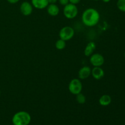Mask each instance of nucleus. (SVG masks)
<instances>
[{"mask_svg": "<svg viewBox=\"0 0 125 125\" xmlns=\"http://www.w3.org/2000/svg\"><path fill=\"white\" fill-rule=\"evenodd\" d=\"M100 19V13L94 8H88L82 15V21L85 26L93 27L98 23Z\"/></svg>", "mask_w": 125, "mask_h": 125, "instance_id": "f257e3e1", "label": "nucleus"}, {"mask_svg": "<svg viewBox=\"0 0 125 125\" xmlns=\"http://www.w3.org/2000/svg\"><path fill=\"white\" fill-rule=\"evenodd\" d=\"M12 121L13 125H29L31 121V117L26 111H20L15 114Z\"/></svg>", "mask_w": 125, "mask_h": 125, "instance_id": "f03ea898", "label": "nucleus"}, {"mask_svg": "<svg viewBox=\"0 0 125 125\" xmlns=\"http://www.w3.org/2000/svg\"><path fill=\"white\" fill-rule=\"evenodd\" d=\"M63 15L68 19H73L77 16L78 9L76 6L73 4L68 3L63 8Z\"/></svg>", "mask_w": 125, "mask_h": 125, "instance_id": "7ed1b4c3", "label": "nucleus"}, {"mask_svg": "<svg viewBox=\"0 0 125 125\" xmlns=\"http://www.w3.org/2000/svg\"><path fill=\"white\" fill-rule=\"evenodd\" d=\"M68 89L71 94L73 95H78L81 93L83 90V84L79 79L74 78L69 83Z\"/></svg>", "mask_w": 125, "mask_h": 125, "instance_id": "20e7f679", "label": "nucleus"}, {"mask_svg": "<svg viewBox=\"0 0 125 125\" xmlns=\"http://www.w3.org/2000/svg\"><path fill=\"white\" fill-rule=\"evenodd\" d=\"M74 35V31L70 26H65L60 30L59 37L61 39L68 41L71 40Z\"/></svg>", "mask_w": 125, "mask_h": 125, "instance_id": "39448f33", "label": "nucleus"}, {"mask_svg": "<svg viewBox=\"0 0 125 125\" xmlns=\"http://www.w3.org/2000/svg\"><path fill=\"white\" fill-rule=\"evenodd\" d=\"M90 62L94 67H101L104 63V58L99 53L92 54L90 56Z\"/></svg>", "mask_w": 125, "mask_h": 125, "instance_id": "423d86ee", "label": "nucleus"}, {"mask_svg": "<svg viewBox=\"0 0 125 125\" xmlns=\"http://www.w3.org/2000/svg\"><path fill=\"white\" fill-rule=\"evenodd\" d=\"M20 11L24 16H29L32 13L33 6L32 4L28 1L22 2L20 6Z\"/></svg>", "mask_w": 125, "mask_h": 125, "instance_id": "0eeeda50", "label": "nucleus"}, {"mask_svg": "<svg viewBox=\"0 0 125 125\" xmlns=\"http://www.w3.org/2000/svg\"><path fill=\"white\" fill-rule=\"evenodd\" d=\"M91 74L93 78L96 80L102 79L104 76V72L100 67H94L92 70Z\"/></svg>", "mask_w": 125, "mask_h": 125, "instance_id": "6e6552de", "label": "nucleus"}, {"mask_svg": "<svg viewBox=\"0 0 125 125\" xmlns=\"http://www.w3.org/2000/svg\"><path fill=\"white\" fill-rule=\"evenodd\" d=\"M92 69L89 66H84L79 70L78 76L81 79H85L89 78L91 74Z\"/></svg>", "mask_w": 125, "mask_h": 125, "instance_id": "1a4fd4ad", "label": "nucleus"}, {"mask_svg": "<svg viewBox=\"0 0 125 125\" xmlns=\"http://www.w3.org/2000/svg\"><path fill=\"white\" fill-rule=\"evenodd\" d=\"M31 4L37 9H43L47 7L49 2L48 0H31Z\"/></svg>", "mask_w": 125, "mask_h": 125, "instance_id": "9d476101", "label": "nucleus"}, {"mask_svg": "<svg viewBox=\"0 0 125 125\" xmlns=\"http://www.w3.org/2000/svg\"><path fill=\"white\" fill-rule=\"evenodd\" d=\"M59 8L56 4H49L47 6V12L50 15L55 17L59 13Z\"/></svg>", "mask_w": 125, "mask_h": 125, "instance_id": "9b49d317", "label": "nucleus"}, {"mask_svg": "<svg viewBox=\"0 0 125 125\" xmlns=\"http://www.w3.org/2000/svg\"><path fill=\"white\" fill-rule=\"evenodd\" d=\"M96 44L94 42H90L85 46L84 50V54L86 56H90L96 49Z\"/></svg>", "mask_w": 125, "mask_h": 125, "instance_id": "f8f14e48", "label": "nucleus"}, {"mask_svg": "<svg viewBox=\"0 0 125 125\" xmlns=\"http://www.w3.org/2000/svg\"><path fill=\"white\" fill-rule=\"evenodd\" d=\"M112 102V98L109 95H103L99 99V103L102 106H107Z\"/></svg>", "mask_w": 125, "mask_h": 125, "instance_id": "ddd939ff", "label": "nucleus"}, {"mask_svg": "<svg viewBox=\"0 0 125 125\" xmlns=\"http://www.w3.org/2000/svg\"><path fill=\"white\" fill-rule=\"evenodd\" d=\"M66 41L62 40V39H59L58 40H57L55 43V46L56 48L59 50H62L65 48L66 46Z\"/></svg>", "mask_w": 125, "mask_h": 125, "instance_id": "4468645a", "label": "nucleus"}, {"mask_svg": "<svg viewBox=\"0 0 125 125\" xmlns=\"http://www.w3.org/2000/svg\"><path fill=\"white\" fill-rule=\"evenodd\" d=\"M76 99L77 102L79 104H84L85 103V101H86V97H85V96L84 94H81V92L79 93L78 95H76Z\"/></svg>", "mask_w": 125, "mask_h": 125, "instance_id": "2eb2a0df", "label": "nucleus"}, {"mask_svg": "<svg viewBox=\"0 0 125 125\" xmlns=\"http://www.w3.org/2000/svg\"><path fill=\"white\" fill-rule=\"evenodd\" d=\"M117 6L120 10L125 12V0H118Z\"/></svg>", "mask_w": 125, "mask_h": 125, "instance_id": "dca6fc26", "label": "nucleus"}, {"mask_svg": "<svg viewBox=\"0 0 125 125\" xmlns=\"http://www.w3.org/2000/svg\"><path fill=\"white\" fill-rule=\"evenodd\" d=\"M59 2L62 6H66L69 3V0H59Z\"/></svg>", "mask_w": 125, "mask_h": 125, "instance_id": "f3484780", "label": "nucleus"}, {"mask_svg": "<svg viewBox=\"0 0 125 125\" xmlns=\"http://www.w3.org/2000/svg\"><path fill=\"white\" fill-rule=\"evenodd\" d=\"M81 1V0H69V2L71 4H77L79 3Z\"/></svg>", "mask_w": 125, "mask_h": 125, "instance_id": "a211bd4d", "label": "nucleus"}, {"mask_svg": "<svg viewBox=\"0 0 125 125\" xmlns=\"http://www.w3.org/2000/svg\"><path fill=\"white\" fill-rule=\"evenodd\" d=\"M7 1L10 4H15L18 2L20 0H7Z\"/></svg>", "mask_w": 125, "mask_h": 125, "instance_id": "6ab92c4d", "label": "nucleus"}, {"mask_svg": "<svg viewBox=\"0 0 125 125\" xmlns=\"http://www.w3.org/2000/svg\"><path fill=\"white\" fill-rule=\"evenodd\" d=\"M48 1L49 4H56L57 0H48Z\"/></svg>", "mask_w": 125, "mask_h": 125, "instance_id": "aec40b11", "label": "nucleus"}, {"mask_svg": "<svg viewBox=\"0 0 125 125\" xmlns=\"http://www.w3.org/2000/svg\"><path fill=\"white\" fill-rule=\"evenodd\" d=\"M104 2H106V3H107V2H109L111 1V0H102Z\"/></svg>", "mask_w": 125, "mask_h": 125, "instance_id": "412c9836", "label": "nucleus"}, {"mask_svg": "<svg viewBox=\"0 0 125 125\" xmlns=\"http://www.w3.org/2000/svg\"><path fill=\"white\" fill-rule=\"evenodd\" d=\"M94 1H100V0H94Z\"/></svg>", "mask_w": 125, "mask_h": 125, "instance_id": "4be33fe9", "label": "nucleus"}, {"mask_svg": "<svg viewBox=\"0 0 125 125\" xmlns=\"http://www.w3.org/2000/svg\"><path fill=\"white\" fill-rule=\"evenodd\" d=\"M0 96H1V90H0Z\"/></svg>", "mask_w": 125, "mask_h": 125, "instance_id": "5701e85b", "label": "nucleus"}, {"mask_svg": "<svg viewBox=\"0 0 125 125\" xmlns=\"http://www.w3.org/2000/svg\"></svg>", "mask_w": 125, "mask_h": 125, "instance_id": "b1692460", "label": "nucleus"}]
</instances>
